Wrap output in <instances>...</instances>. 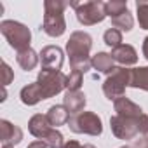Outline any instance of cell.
<instances>
[{
	"mask_svg": "<svg viewBox=\"0 0 148 148\" xmlns=\"http://www.w3.org/2000/svg\"><path fill=\"white\" fill-rule=\"evenodd\" d=\"M68 127L75 134L99 136L103 132V122L94 112H80V113H75V115H70Z\"/></svg>",
	"mask_w": 148,
	"mask_h": 148,
	"instance_id": "cell-5",
	"label": "cell"
},
{
	"mask_svg": "<svg viewBox=\"0 0 148 148\" xmlns=\"http://www.w3.org/2000/svg\"><path fill=\"white\" fill-rule=\"evenodd\" d=\"M131 148H148V136H143V138L136 139V141L131 145Z\"/></svg>",
	"mask_w": 148,
	"mask_h": 148,
	"instance_id": "cell-27",
	"label": "cell"
},
{
	"mask_svg": "<svg viewBox=\"0 0 148 148\" xmlns=\"http://www.w3.org/2000/svg\"><path fill=\"white\" fill-rule=\"evenodd\" d=\"M28 148H49L44 141H33V143H30L28 145Z\"/></svg>",
	"mask_w": 148,
	"mask_h": 148,
	"instance_id": "cell-29",
	"label": "cell"
},
{
	"mask_svg": "<svg viewBox=\"0 0 148 148\" xmlns=\"http://www.w3.org/2000/svg\"><path fill=\"white\" fill-rule=\"evenodd\" d=\"M82 75L84 73L71 70L70 75H66V91H79L82 86Z\"/></svg>",
	"mask_w": 148,
	"mask_h": 148,
	"instance_id": "cell-24",
	"label": "cell"
},
{
	"mask_svg": "<svg viewBox=\"0 0 148 148\" xmlns=\"http://www.w3.org/2000/svg\"><path fill=\"white\" fill-rule=\"evenodd\" d=\"M105 9H106V16L115 18L127 11V2H124V0H112V2L105 4Z\"/></svg>",
	"mask_w": 148,
	"mask_h": 148,
	"instance_id": "cell-22",
	"label": "cell"
},
{
	"mask_svg": "<svg viewBox=\"0 0 148 148\" xmlns=\"http://www.w3.org/2000/svg\"><path fill=\"white\" fill-rule=\"evenodd\" d=\"M51 129H52V125H51L47 115H42V113L33 115V117L30 119V122H28V131H30V134L35 136V138H38V139H44V138L51 132Z\"/></svg>",
	"mask_w": 148,
	"mask_h": 148,
	"instance_id": "cell-14",
	"label": "cell"
},
{
	"mask_svg": "<svg viewBox=\"0 0 148 148\" xmlns=\"http://www.w3.org/2000/svg\"><path fill=\"white\" fill-rule=\"evenodd\" d=\"M64 61V54L58 45H45L40 51V63L42 70H52V71H61Z\"/></svg>",
	"mask_w": 148,
	"mask_h": 148,
	"instance_id": "cell-9",
	"label": "cell"
},
{
	"mask_svg": "<svg viewBox=\"0 0 148 148\" xmlns=\"http://www.w3.org/2000/svg\"><path fill=\"white\" fill-rule=\"evenodd\" d=\"M113 110L117 112L115 115H120V117H131V119H136L139 115H143V110L139 105H136L134 101H131L129 98L122 96L119 99L113 101Z\"/></svg>",
	"mask_w": 148,
	"mask_h": 148,
	"instance_id": "cell-13",
	"label": "cell"
},
{
	"mask_svg": "<svg viewBox=\"0 0 148 148\" xmlns=\"http://www.w3.org/2000/svg\"><path fill=\"white\" fill-rule=\"evenodd\" d=\"M40 141H44L49 148H63V145H64V138L58 129H51V132Z\"/></svg>",
	"mask_w": 148,
	"mask_h": 148,
	"instance_id": "cell-23",
	"label": "cell"
},
{
	"mask_svg": "<svg viewBox=\"0 0 148 148\" xmlns=\"http://www.w3.org/2000/svg\"><path fill=\"white\" fill-rule=\"evenodd\" d=\"M110 127L115 138L119 139H132L134 136L141 134V115L136 119L113 115L110 119Z\"/></svg>",
	"mask_w": 148,
	"mask_h": 148,
	"instance_id": "cell-8",
	"label": "cell"
},
{
	"mask_svg": "<svg viewBox=\"0 0 148 148\" xmlns=\"http://www.w3.org/2000/svg\"><path fill=\"white\" fill-rule=\"evenodd\" d=\"M0 32L5 37V40L9 42V45L16 51L26 49L30 47L32 42V32L28 26H25L23 23L12 21V19H5L0 23Z\"/></svg>",
	"mask_w": 148,
	"mask_h": 148,
	"instance_id": "cell-4",
	"label": "cell"
},
{
	"mask_svg": "<svg viewBox=\"0 0 148 148\" xmlns=\"http://www.w3.org/2000/svg\"><path fill=\"white\" fill-rule=\"evenodd\" d=\"M110 54H112L113 61L120 63V64L125 66V68L138 63V52H136V49H134L132 45H129V44H122V45L112 49Z\"/></svg>",
	"mask_w": 148,
	"mask_h": 148,
	"instance_id": "cell-12",
	"label": "cell"
},
{
	"mask_svg": "<svg viewBox=\"0 0 148 148\" xmlns=\"http://www.w3.org/2000/svg\"><path fill=\"white\" fill-rule=\"evenodd\" d=\"M103 40H105V44L108 47L115 49V47L122 45V32L117 30V28H108L105 32V35H103Z\"/></svg>",
	"mask_w": 148,
	"mask_h": 148,
	"instance_id": "cell-21",
	"label": "cell"
},
{
	"mask_svg": "<svg viewBox=\"0 0 148 148\" xmlns=\"http://www.w3.org/2000/svg\"><path fill=\"white\" fill-rule=\"evenodd\" d=\"M84 145H80L79 141H75V139H68V141H64V145H63V148H82Z\"/></svg>",
	"mask_w": 148,
	"mask_h": 148,
	"instance_id": "cell-28",
	"label": "cell"
},
{
	"mask_svg": "<svg viewBox=\"0 0 148 148\" xmlns=\"http://www.w3.org/2000/svg\"><path fill=\"white\" fill-rule=\"evenodd\" d=\"M91 63H92V68L98 73H106V75H110V73L117 68L113 64L115 61H113L112 54H108V52H98L96 56L91 58Z\"/></svg>",
	"mask_w": 148,
	"mask_h": 148,
	"instance_id": "cell-15",
	"label": "cell"
},
{
	"mask_svg": "<svg viewBox=\"0 0 148 148\" xmlns=\"http://www.w3.org/2000/svg\"><path fill=\"white\" fill-rule=\"evenodd\" d=\"M138 21L143 30H148V2H136Z\"/></svg>",
	"mask_w": 148,
	"mask_h": 148,
	"instance_id": "cell-25",
	"label": "cell"
},
{
	"mask_svg": "<svg viewBox=\"0 0 148 148\" xmlns=\"http://www.w3.org/2000/svg\"><path fill=\"white\" fill-rule=\"evenodd\" d=\"M86 103H87L86 94H84V92H80V91H66V92H64L63 106L68 110V113H70V115H75V113L84 112Z\"/></svg>",
	"mask_w": 148,
	"mask_h": 148,
	"instance_id": "cell-11",
	"label": "cell"
},
{
	"mask_svg": "<svg viewBox=\"0 0 148 148\" xmlns=\"http://www.w3.org/2000/svg\"><path fill=\"white\" fill-rule=\"evenodd\" d=\"M68 2H61V0H45L44 4V23L42 30L49 37H61L66 32V21H64V9L68 7Z\"/></svg>",
	"mask_w": 148,
	"mask_h": 148,
	"instance_id": "cell-2",
	"label": "cell"
},
{
	"mask_svg": "<svg viewBox=\"0 0 148 148\" xmlns=\"http://www.w3.org/2000/svg\"><path fill=\"white\" fill-rule=\"evenodd\" d=\"M38 58H40V54H37L32 47L21 49V51H18V54H16V61H18V64H19L25 71L33 70V68L38 64Z\"/></svg>",
	"mask_w": 148,
	"mask_h": 148,
	"instance_id": "cell-16",
	"label": "cell"
},
{
	"mask_svg": "<svg viewBox=\"0 0 148 148\" xmlns=\"http://www.w3.org/2000/svg\"><path fill=\"white\" fill-rule=\"evenodd\" d=\"M70 5L75 9L77 19L84 26H92L101 23L106 18V9L101 0H89V2H70Z\"/></svg>",
	"mask_w": 148,
	"mask_h": 148,
	"instance_id": "cell-3",
	"label": "cell"
},
{
	"mask_svg": "<svg viewBox=\"0 0 148 148\" xmlns=\"http://www.w3.org/2000/svg\"><path fill=\"white\" fill-rule=\"evenodd\" d=\"M92 49V37L86 32H73L66 42V52L70 56V66L71 70L86 73L91 70L92 63L89 58V52Z\"/></svg>",
	"mask_w": 148,
	"mask_h": 148,
	"instance_id": "cell-1",
	"label": "cell"
},
{
	"mask_svg": "<svg viewBox=\"0 0 148 148\" xmlns=\"http://www.w3.org/2000/svg\"><path fill=\"white\" fill-rule=\"evenodd\" d=\"M2 148H14V146H11V145H4Z\"/></svg>",
	"mask_w": 148,
	"mask_h": 148,
	"instance_id": "cell-32",
	"label": "cell"
},
{
	"mask_svg": "<svg viewBox=\"0 0 148 148\" xmlns=\"http://www.w3.org/2000/svg\"><path fill=\"white\" fill-rule=\"evenodd\" d=\"M143 56L148 59V37H145V40H143Z\"/></svg>",
	"mask_w": 148,
	"mask_h": 148,
	"instance_id": "cell-30",
	"label": "cell"
},
{
	"mask_svg": "<svg viewBox=\"0 0 148 148\" xmlns=\"http://www.w3.org/2000/svg\"><path fill=\"white\" fill-rule=\"evenodd\" d=\"M2 73H4V87H5V86H9V84L12 82V79H14V73H12L11 66H9L5 61H2Z\"/></svg>",
	"mask_w": 148,
	"mask_h": 148,
	"instance_id": "cell-26",
	"label": "cell"
},
{
	"mask_svg": "<svg viewBox=\"0 0 148 148\" xmlns=\"http://www.w3.org/2000/svg\"><path fill=\"white\" fill-rule=\"evenodd\" d=\"M120 148H131V146H120Z\"/></svg>",
	"mask_w": 148,
	"mask_h": 148,
	"instance_id": "cell-33",
	"label": "cell"
},
{
	"mask_svg": "<svg viewBox=\"0 0 148 148\" xmlns=\"http://www.w3.org/2000/svg\"><path fill=\"white\" fill-rule=\"evenodd\" d=\"M19 98H21V101H23L25 105H28V106H33V105H37V103H40V101L44 99V98H42V92H40V87H38L37 82L25 86V87L21 89V92H19Z\"/></svg>",
	"mask_w": 148,
	"mask_h": 148,
	"instance_id": "cell-18",
	"label": "cell"
},
{
	"mask_svg": "<svg viewBox=\"0 0 148 148\" xmlns=\"http://www.w3.org/2000/svg\"><path fill=\"white\" fill-rule=\"evenodd\" d=\"M129 82H131V68L117 66L106 77V80L103 84V92L110 101L112 99L115 101V99L124 96L125 87H129Z\"/></svg>",
	"mask_w": 148,
	"mask_h": 148,
	"instance_id": "cell-6",
	"label": "cell"
},
{
	"mask_svg": "<svg viewBox=\"0 0 148 148\" xmlns=\"http://www.w3.org/2000/svg\"><path fill=\"white\" fill-rule=\"evenodd\" d=\"M0 139L4 145H18L23 139V131L19 125L11 124L9 120H0Z\"/></svg>",
	"mask_w": 148,
	"mask_h": 148,
	"instance_id": "cell-10",
	"label": "cell"
},
{
	"mask_svg": "<svg viewBox=\"0 0 148 148\" xmlns=\"http://www.w3.org/2000/svg\"><path fill=\"white\" fill-rule=\"evenodd\" d=\"M82 148H96V146H94V145H91V143H87V145H84Z\"/></svg>",
	"mask_w": 148,
	"mask_h": 148,
	"instance_id": "cell-31",
	"label": "cell"
},
{
	"mask_svg": "<svg viewBox=\"0 0 148 148\" xmlns=\"http://www.w3.org/2000/svg\"><path fill=\"white\" fill-rule=\"evenodd\" d=\"M129 87L141 89L148 92V66H139V68H131V82Z\"/></svg>",
	"mask_w": 148,
	"mask_h": 148,
	"instance_id": "cell-17",
	"label": "cell"
},
{
	"mask_svg": "<svg viewBox=\"0 0 148 148\" xmlns=\"http://www.w3.org/2000/svg\"><path fill=\"white\" fill-rule=\"evenodd\" d=\"M37 84L40 87L42 98L49 99L59 94L63 89H66V75L63 71H52V70H42L37 77Z\"/></svg>",
	"mask_w": 148,
	"mask_h": 148,
	"instance_id": "cell-7",
	"label": "cell"
},
{
	"mask_svg": "<svg viewBox=\"0 0 148 148\" xmlns=\"http://www.w3.org/2000/svg\"><path fill=\"white\" fill-rule=\"evenodd\" d=\"M47 119H49L51 125L59 127V125H63V124H68L70 113H68V110H66L63 105H54V106L49 108V112H47Z\"/></svg>",
	"mask_w": 148,
	"mask_h": 148,
	"instance_id": "cell-19",
	"label": "cell"
},
{
	"mask_svg": "<svg viewBox=\"0 0 148 148\" xmlns=\"http://www.w3.org/2000/svg\"><path fill=\"white\" fill-rule=\"evenodd\" d=\"M112 25H113V28H117V30H120V32H131V30H132V25H134L132 14H131L129 11H125V12H122V14L112 18Z\"/></svg>",
	"mask_w": 148,
	"mask_h": 148,
	"instance_id": "cell-20",
	"label": "cell"
}]
</instances>
